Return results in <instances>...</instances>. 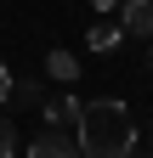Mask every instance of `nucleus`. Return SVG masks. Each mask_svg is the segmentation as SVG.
<instances>
[{"label":"nucleus","mask_w":153,"mask_h":158,"mask_svg":"<svg viewBox=\"0 0 153 158\" xmlns=\"http://www.w3.org/2000/svg\"><path fill=\"white\" fill-rule=\"evenodd\" d=\"M147 68H153V40H147Z\"/></svg>","instance_id":"obj_11"},{"label":"nucleus","mask_w":153,"mask_h":158,"mask_svg":"<svg viewBox=\"0 0 153 158\" xmlns=\"http://www.w3.org/2000/svg\"><path fill=\"white\" fill-rule=\"evenodd\" d=\"M91 6H97V11H113V6H119V0H91Z\"/></svg>","instance_id":"obj_10"},{"label":"nucleus","mask_w":153,"mask_h":158,"mask_svg":"<svg viewBox=\"0 0 153 158\" xmlns=\"http://www.w3.org/2000/svg\"><path fill=\"white\" fill-rule=\"evenodd\" d=\"M130 158H136V152H130ZM142 158H153V152H142Z\"/></svg>","instance_id":"obj_12"},{"label":"nucleus","mask_w":153,"mask_h":158,"mask_svg":"<svg viewBox=\"0 0 153 158\" xmlns=\"http://www.w3.org/2000/svg\"><path fill=\"white\" fill-rule=\"evenodd\" d=\"M6 90H11V73H6V62H0V102H6Z\"/></svg>","instance_id":"obj_9"},{"label":"nucleus","mask_w":153,"mask_h":158,"mask_svg":"<svg viewBox=\"0 0 153 158\" xmlns=\"http://www.w3.org/2000/svg\"><path fill=\"white\" fill-rule=\"evenodd\" d=\"M6 102H11V107H40V102H46V85H40V79H11Z\"/></svg>","instance_id":"obj_6"},{"label":"nucleus","mask_w":153,"mask_h":158,"mask_svg":"<svg viewBox=\"0 0 153 158\" xmlns=\"http://www.w3.org/2000/svg\"><path fill=\"white\" fill-rule=\"evenodd\" d=\"M80 96H46V102H40V113H46V124L51 130H74V124H80Z\"/></svg>","instance_id":"obj_4"},{"label":"nucleus","mask_w":153,"mask_h":158,"mask_svg":"<svg viewBox=\"0 0 153 158\" xmlns=\"http://www.w3.org/2000/svg\"><path fill=\"white\" fill-rule=\"evenodd\" d=\"M119 40H125V28H119V23H97V28L85 34V45H91V51H113Z\"/></svg>","instance_id":"obj_7"},{"label":"nucleus","mask_w":153,"mask_h":158,"mask_svg":"<svg viewBox=\"0 0 153 158\" xmlns=\"http://www.w3.org/2000/svg\"><path fill=\"white\" fill-rule=\"evenodd\" d=\"M0 158H17V124L0 113Z\"/></svg>","instance_id":"obj_8"},{"label":"nucleus","mask_w":153,"mask_h":158,"mask_svg":"<svg viewBox=\"0 0 153 158\" xmlns=\"http://www.w3.org/2000/svg\"><path fill=\"white\" fill-rule=\"evenodd\" d=\"M46 79H57V85H74V79H80V62H74V56L57 45V51H46Z\"/></svg>","instance_id":"obj_5"},{"label":"nucleus","mask_w":153,"mask_h":158,"mask_svg":"<svg viewBox=\"0 0 153 158\" xmlns=\"http://www.w3.org/2000/svg\"><path fill=\"white\" fill-rule=\"evenodd\" d=\"M74 141H80V158H130L136 152V118L119 96L85 102L80 124H74Z\"/></svg>","instance_id":"obj_1"},{"label":"nucleus","mask_w":153,"mask_h":158,"mask_svg":"<svg viewBox=\"0 0 153 158\" xmlns=\"http://www.w3.org/2000/svg\"><path fill=\"white\" fill-rule=\"evenodd\" d=\"M119 28L136 40H153V0H119Z\"/></svg>","instance_id":"obj_3"},{"label":"nucleus","mask_w":153,"mask_h":158,"mask_svg":"<svg viewBox=\"0 0 153 158\" xmlns=\"http://www.w3.org/2000/svg\"><path fill=\"white\" fill-rule=\"evenodd\" d=\"M28 158H80V141H74V130H40L28 141Z\"/></svg>","instance_id":"obj_2"}]
</instances>
